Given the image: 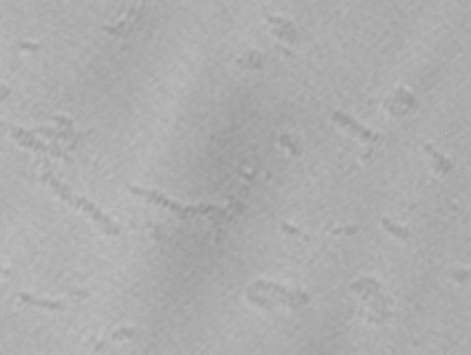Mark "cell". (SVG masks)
I'll use <instances>...</instances> for the list:
<instances>
[{
    "mask_svg": "<svg viewBox=\"0 0 471 355\" xmlns=\"http://www.w3.org/2000/svg\"><path fill=\"white\" fill-rule=\"evenodd\" d=\"M130 191L135 195L142 197L147 202L161 206L163 209L173 212L184 219L198 216L219 215L223 212L220 209H219V207L214 205H184L175 201L169 200L162 194L153 190L132 187L130 188Z\"/></svg>",
    "mask_w": 471,
    "mask_h": 355,
    "instance_id": "cell-1",
    "label": "cell"
}]
</instances>
